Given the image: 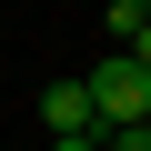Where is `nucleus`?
<instances>
[{"mask_svg":"<svg viewBox=\"0 0 151 151\" xmlns=\"http://www.w3.org/2000/svg\"><path fill=\"white\" fill-rule=\"evenodd\" d=\"M50 151H101V131H60V141H50Z\"/></svg>","mask_w":151,"mask_h":151,"instance_id":"4","label":"nucleus"},{"mask_svg":"<svg viewBox=\"0 0 151 151\" xmlns=\"http://www.w3.org/2000/svg\"><path fill=\"white\" fill-rule=\"evenodd\" d=\"M141 20H151V0H141Z\"/></svg>","mask_w":151,"mask_h":151,"instance_id":"5","label":"nucleus"},{"mask_svg":"<svg viewBox=\"0 0 151 151\" xmlns=\"http://www.w3.org/2000/svg\"><path fill=\"white\" fill-rule=\"evenodd\" d=\"M101 151H151V121H121V131H101Z\"/></svg>","mask_w":151,"mask_h":151,"instance_id":"3","label":"nucleus"},{"mask_svg":"<svg viewBox=\"0 0 151 151\" xmlns=\"http://www.w3.org/2000/svg\"><path fill=\"white\" fill-rule=\"evenodd\" d=\"M81 91H91V121H101V131H121V121H151V81H141L121 50L81 70Z\"/></svg>","mask_w":151,"mask_h":151,"instance_id":"1","label":"nucleus"},{"mask_svg":"<svg viewBox=\"0 0 151 151\" xmlns=\"http://www.w3.org/2000/svg\"><path fill=\"white\" fill-rule=\"evenodd\" d=\"M40 131H50V141H60V131H101V121H91V91H81V70L40 91Z\"/></svg>","mask_w":151,"mask_h":151,"instance_id":"2","label":"nucleus"}]
</instances>
